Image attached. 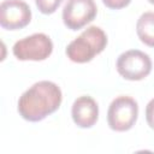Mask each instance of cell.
<instances>
[{
    "label": "cell",
    "instance_id": "obj_3",
    "mask_svg": "<svg viewBox=\"0 0 154 154\" xmlns=\"http://www.w3.org/2000/svg\"><path fill=\"white\" fill-rule=\"evenodd\" d=\"M138 117V105L135 99L130 96H118L116 97L107 111V122L112 130L114 131H128L130 130Z\"/></svg>",
    "mask_w": 154,
    "mask_h": 154
},
{
    "label": "cell",
    "instance_id": "obj_9",
    "mask_svg": "<svg viewBox=\"0 0 154 154\" xmlns=\"http://www.w3.org/2000/svg\"><path fill=\"white\" fill-rule=\"evenodd\" d=\"M138 38L147 46L154 47V12H144L136 24Z\"/></svg>",
    "mask_w": 154,
    "mask_h": 154
},
{
    "label": "cell",
    "instance_id": "obj_8",
    "mask_svg": "<svg viewBox=\"0 0 154 154\" xmlns=\"http://www.w3.org/2000/svg\"><path fill=\"white\" fill-rule=\"evenodd\" d=\"M71 116L75 124L83 129H89L97 122L99 118V106L96 101L88 95L79 96L75 100Z\"/></svg>",
    "mask_w": 154,
    "mask_h": 154
},
{
    "label": "cell",
    "instance_id": "obj_5",
    "mask_svg": "<svg viewBox=\"0 0 154 154\" xmlns=\"http://www.w3.org/2000/svg\"><path fill=\"white\" fill-rule=\"evenodd\" d=\"M117 71L128 81H141L152 71L149 55L138 49H130L122 53L117 59Z\"/></svg>",
    "mask_w": 154,
    "mask_h": 154
},
{
    "label": "cell",
    "instance_id": "obj_4",
    "mask_svg": "<svg viewBox=\"0 0 154 154\" xmlns=\"http://www.w3.org/2000/svg\"><path fill=\"white\" fill-rule=\"evenodd\" d=\"M13 55L19 60L41 61L47 59L53 52V42L43 32H36L18 40L12 47Z\"/></svg>",
    "mask_w": 154,
    "mask_h": 154
},
{
    "label": "cell",
    "instance_id": "obj_6",
    "mask_svg": "<svg viewBox=\"0 0 154 154\" xmlns=\"http://www.w3.org/2000/svg\"><path fill=\"white\" fill-rule=\"evenodd\" d=\"M94 0H67L63 8V22L71 30H79L96 17Z\"/></svg>",
    "mask_w": 154,
    "mask_h": 154
},
{
    "label": "cell",
    "instance_id": "obj_7",
    "mask_svg": "<svg viewBox=\"0 0 154 154\" xmlns=\"http://www.w3.org/2000/svg\"><path fill=\"white\" fill-rule=\"evenodd\" d=\"M31 20V10L23 0H4L0 5V25L7 30H18Z\"/></svg>",
    "mask_w": 154,
    "mask_h": 154
},
{
    "label": "cell",
    "instance_id": "obj_11",
    "mask_svg": "<svg viewBox=\"0 0 154 154\" xmlns=\"http://www.w3.org/2000/svg\"><path fill=\"white\" fill-rule=\"evenodd\" d=\"M103 5L111 10H120V8H124L126 7L131 0H102Z\"/></svg>",
    "mask_w": 154,
    "mask_h": 154
},
{
    "label": "cell",
    "instance_id": "obj_2",
    "mask_svg": "<svg viewBox=\"0 0 154 154\" xmlns=\"http://www.w3.org/2000/svg\"><path fill=\"white\" fill-rule=\"evenodd\" d=\"M107 46V35L105 31L95 25L87 28L78 37L71 41L66 47L67 58L78 64L88 63L100 54Z\"/></svg>",
    "mask_w": 154,
    "mask_h": 154
},
{
    "label": "cell",
    "instance_id": "obj_10",
    "mask_svg": "<svg viewBox=\"0 0 154 154\" xmlns=\"http://www.w3.org/2000/svg\"><path fill=\"white\" fill-rule=\"evenodd\" d=\"M63 0H35L38 11L43 14H52L57 11Z\"/></svg>",
    "mask_w": 154,
    "mask_h": 154
},
{
    "label": "cell",
    "instance_id": "obj_13",
    "mask_svg": "<svg viewBox=\"0 0 154 154\" xmlns=\"http://www.w3.org/2000/svg\"><path fill=\"white\" fill-rule=\"evenodd\" d=\"M148 1H149L150 4H153V5H154V0H148Z\"/></svg>",
    "mask_w": 154,
    "mask_h": 154
},
{
    "label": "cell",
    "instance_id": "obj_12",
    "mask_svg": "<svg viewBox=\"0 0 154 154\" xmlns=\"http://www.w3.org/2000/svg\"><path fill=\"white\" fill-rule=\"evenodd\" d=\"M146 120L149 128L154 130V99H152L146 106Z\"/></svg>",
    "mask_w": 154,
    "mask_h": 154
},
{
    "label": "cell",
    "instance_id": "obj_1",
    "mask_svg": "<svg viewBox=\"0 0 154 154\" xmlns=\"http://www.w3.org/2000/svg\"><path fill=\"white\" fill-rule=\"evenodd\" d=\"M60 88L51 81H40L25 90L18 100V113L28 122H40L55 112L61 103Z\"/></svg>",
    "mask_w": 154,
    "mask_h": 154
}]
</instances>
